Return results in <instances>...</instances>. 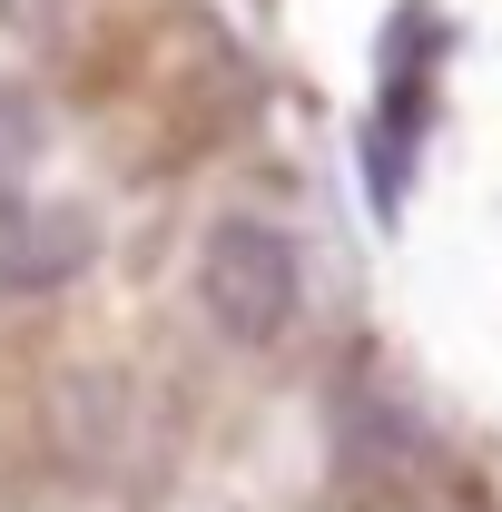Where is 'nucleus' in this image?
<instances>
[{"label":"nucleus","instance_id":"1","mask_svg":"<svg viewBox=\"0 0 502 512\" xmlns=\"http://www.w3.org/2000/svg\"><path fill=\"white\" fill-rule=\"evenodd\" d=\"M197 296H207L217 335L276 345V335L296 325V306H306V266L286 247V227H266V217H217L207 247H197Z\"/></svg>","mask_w":502,"mask_h":512},{"label":"nucleus","instance_id":"4","mask_svg":"<svg viewBox=\"0 0 502 512\" xmlns=\"http://www.w3.org/2000/svg\"><path fill=\"white\" fill-rule=\"evenodd\" d=\"M30 158H40V109H30V89H0V207L20 197Z\"/></svg>","mask_w":502,"mask_h":512},{"label":"nucleus","instance_id":"2","mask_svg":"<svg viewBox=\"0 0 502 512\" xmlns=\"http://www.w3.org/2000/svg\"><path fill=\"white\" fill-rule=\"evenodd\" d=\"M424 10H404L384 30V99L375 128H365V178H375V217L404 207V178H414V138H424V79H434V50H424Z\"/></svg>","mask_w":502,"mask_h":512},{"label":"nucleus","instance_id":"3","mask_svg":"<svg viewBox=\"0 0 502 512\" xmlns=\"http://www.w3.org/2000/svg\"><path fill=\"white\" fill-rule=\"evenodd\" d=\"M99 256L89 207H10L0 217V296H50Z\"/></svg>","mask_w":502,"mask_h":512}]
</instances>
